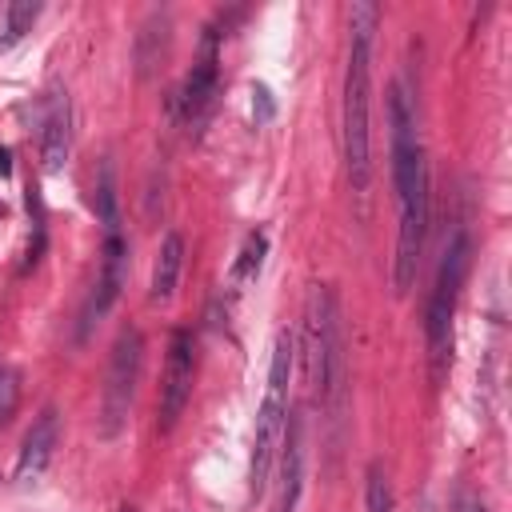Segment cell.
I'll return each instance as SVG.
<instances>
[{"mask_svg":"<svg viewBox=\"0 0 512 512\" xmlns=\"http://www.w3.org/2000/svg\"><path fill=\"white\" fill-rule=\"evenodd\" d=\"M388 124H392V184H396V208H400V232H396V292L404 296L416 280V264L424 252V228H428V164L416 144V120L408 108V96L392 88L388 96Z\"/></svg>","mask_w":512,"mask_h":512,"instance_id":"6da1fadb","label":"cell"},{"mask_svg":"<svg viewBox=\"0 0 512 512\" xmlns=\"http://www.w3.org/2000/svg\"><path fill=\"white\" fill-rule=\"evenodd\" d=\"M460 512H484V504L472 500V496H460Z\"/></svg>","mask_w":512,"mask_h":512,"instance_id":"7402d4cb","label":"cell"},{"mask_svg":"<svg viewBox=\"0 0 512 512\" xmlns=\"http://www.w3.org/2000/svg\"><path fill=\"white\" fill-rule=\"evenodd\" d=\"M288 376H292V336L280 332L272 344V364H268V384H264V404L256 412V436H252V464H248V480H252V496H264L268 488V472H272V456L288 420Z\"/></svg>","mask_w":512,"mask_h":512,"instance_id":"3957f363","label":"cell"},{"mask_svg":"<svg viewBox=\"0 0 512 512\" xmlns=\"http://www.w3.org/2000/svg\"><path fill=\"white\" fill-rule=\"evenodd\" d=\"M364 504H368V512H392V484H388V476H384V468H380L376 460L368 464Z\"/></svg>","mask_w":512,"mask_h":512,"instance_id":"ac0fdd59","label":"cell"},{"mask_svg":"<svg viewBox=\"0 0 512 512\" xmlns=\"http://www.w3.org/2000/svg\"><path fill=\"white\" fill-rule=\"evenodd\" d=\"M220 36H224V32L208 28L200 64L184 76V88H180V96H176V112H180V120L188 124V132H196V128L204 124L208 108H212V96H216V44H220Z\"/></svg>","mask_w":512,"mask_h":512,"instance_id":"52a82bcc","label":"cell"},{"mask_svg":"<svg viewBox=\"0 0 512 512\" xmlns=\"http://www.w3.org/2000/svg\"><path fill=\"white\" fill-rule=\"evenodd\" d=\"M124 256H128L124 236H120V232L104 236V252H100V276H96V292H92V304H88V320L104 316V312L116 304V296H120V288H124Z\"/></svg>","mask_w":512,"mask_h":512,"instance_id":"30bf717a","label":"cell"},{"mask_svg":"<svg viewBox=\"0 0 512 512\" xmlns=\"http://www.w3.org/2000/svg\"><path fill=\"white\" fill-rule=\"evenodd\" d=\"M160 28H168V16H152L148 24H144V32H140V44H136V60H140V76H148L156 64H160V56H164V48H168V36H160L156 40V32Z\"/></svg>","mask_w":512,"mask_h":512,"instance_id":"2e32d148","label":"cell"},{"mask_svg":"<svg viewBox=\"0 0 512 512\" xmlns=\"http://www.w3.org/2000/svg\"><path fill=\"white\" fill-rule=\"evenodd\" d=\"M140 364H144V336L140 328H124L112 344L108 356V376H104V396H100V436L112 440L132 408L136 396V380H140Z\"/></svg>","mask_w":512,"mask_h":512,"instance_id":"5b68a950","label":"cell"},{"mask_svg":"<svg viewBox=\"0 0 512 512\" xmlns=\"http://www.w3.org/2000/svg\"><path fill=\"white\" fill-rule=\"evenodd\" d=\"M252 116H256V124H264V120H272V116H276L272 92H268L264 84H256V88H252Z\"/></svg>","mask_w":512,"mask_h":512,"instance_id":"ffe728a7","label":"cell"},{"mask_svg":"<svg viewBox=\"0 0 512 512\" xmlns=\"http://www.w3.org/2000/svg\"><path fill=\"white\" fill-rule=\"evenodd\" d=\"M380 8L360 0L348 8V72H344V164L352 192H368L372 184V136H368V112H372V36H376Z\"/></svg>","mask_w":512,"mask_h":512,"instance_id":"7a4b0ae2","label":"cell"},{"mask_svg":"<svg viewBox=\"0 0 512 512\" xmlns=\"http://www.w3.org/2000/svg\"><path fill=\"white\" fill-rule=\"evenodd\" d=\"M96 220L104 224V236L120 232V208H116V168L112 160H100V176H96V196H92Z\"/></svg>","mask_w":512,"mask_h":512,"instance_id":"4fadbf2b","label":"cell"},{"mask_svg":"<svg viewBox=\"0 0 512 512\" xmlns=\"http://www.w3.org/2000/svg\"><path fill=\"white\" fill-rule=\"evenodd\" d=\"M36 16H40V4H36V0H12V4H8V20H4V32H0V52L16 48V44H20V40L32 32Z\"/></svg>","mask_w":512,"mask_h":512,"instance_id":"9a60e30c","label":"cell"},{"mask_svg":"<svg viewBox=\"0 0 512 512\" xmlns=\"http://www.w3.org/2000/svg\"><path fill=\"white\" fill-rule=\"evenodd\" d=\"M192 376H196V344L192 332L176 328L168 340V360L160 380V432H172L176 420L184 416V404L192 396Z\"/></svg>","mask_w":512,"mask_h":512,"instance_id":"8992f818","label":"cell"},{"mask_svg":"<svg viewBox=\"0 0 512 512\" xmlns=\"http://www.w3.org/2000/svg\"><path fill=\"white\" fill-rule=\"evenodd\" d=\"M468 236L464 232H452L444 256H440V268H436V284H432V296H428V320H424V332H428V356H432V376L440 380L444 368H448V348H452V316H456V300H460V284H464V272H468Z\"/></svg>","mask_w":512,"mask_h":512,"instance_id":"277c9868","label":"cell"},{"mask_svg":"<svg viewBox=\"0 0 512 512\" xmlns=\"http://www.w3.org/2000/svg\"><path fill=\"white\" fill-rule=\"evenodd\" d=\"M0 176H4V180L12 176V152H8L4 144H0Z\"/></svg>","mask_w":512,"mask_h":512,"instance_id":"44dd1931","label":"cell"},{"mask_svg":"<svg viewBox=\"0 0 512 512\" xmlns=\"http://www.w3.org/2000/svg\"><path fill=\"white\" fill-rule=\"evenodd\" d=\"M120 512H136V508H120Z\"/></svg>","mask_w":512,"mask_h":512,"instance_id":"603a6c76","label":"cell"},{"mask_svg":"<svg viewBox=\"0 0 512 512\" xmlns=\"http://www.w3.org/2000/svg\"><path fill=\"white\" fill-rule=\"evenodd\" d=\"M284 456H280V512H296L300 500V420H284Z\"/></svg>","mask_w":512,"mask_h":512,"instance_id":"7c38bea8","label":"cell"},{"mask_svg":"<svg viewBox=\"0 0 512 512\" xmlns=\"http://www.w3.org/2000/svg\"><path fill=\"white\" fill-rule=\"evenodd\" d=\"M68 148H72L68 96L64 92H52V100L44 108V124H40V168L44 172H60L68 164Z\"/></svg>","mask_w":512,"mask_h":512,"instance_id":"9c48e42d","label":"cell"},{"mask_svg":"<svg viewBox=\"0 0 512 512\" xmlns=\"http://www.w3.org/2000/svg\"><path fill=\"white\" fill-rule=\"evenodd\" d=\"M16 396H20L16 372H0V424H8V416H12V408H16Z\"/></svg>","mask_w":512,"mask_h":512,"instance_id":"d6986e66","label":"cell"},{"mask_svg":"<svg viewBox=\"0 0 512 512\" xmlns=\"http://www.w3.org/2000/svg\"><path fill=\"white\" fill-rule=\"evenodd\" d=\"M180 268H184V236L172 228V232H164L160 252H156V264H152V284H148L152 304H168L172 300L176 280H180Z\"/></svg>","mask_w":512,"mask_h":512,"instance_id":"8fae6325","label":"cell"},{"mask_svg":"<svg viewBox=\"0 0 512 512\" xmlns=\"http://www.w3.org/2000/svg\"><path fill=\"white\" fill-rule=\"evenodd\" d=\"M264 252H268V236H264V232H248V240H244V248H240V256H236V264H232V280H236V284L256 280V272H260V264H264Z\"/></svg>","mask_w":512,"mask_h":512,"instance_id":"e0dca14e","label":"cell"},{"mask_svg":"<svg viewBox=\"0 0 512 512\" xmlns=\"http://www.w3.org/2000/svg\"><path fill=\"white\" fill-rule=\"evenodd\" d=\"M56 440H60V412L56 408H44L32 420V428H28L24 444H20V456H16V480L20 484H32L48 468V460L56 452Z\"/></svg>","mask_w":512,"mask_h":512,"instance_id":"ba28073f","label":"cell"},{"mask_svg":"<svg viewBox=\"0 0 512 512\" xmlns=\"http://www.w3.org/2000/svg\"><path fill=\"white\" fill-rule=\"evenodd\" d=\"M28 220H32V232H28V252H24V268L20 272H32L48 248V216H44V200L36 188H28Z\"/></svg>","mask_w":512,"mask_h":512,"instance_id":"5bb4252c","label":"cell"}]
</instances>
